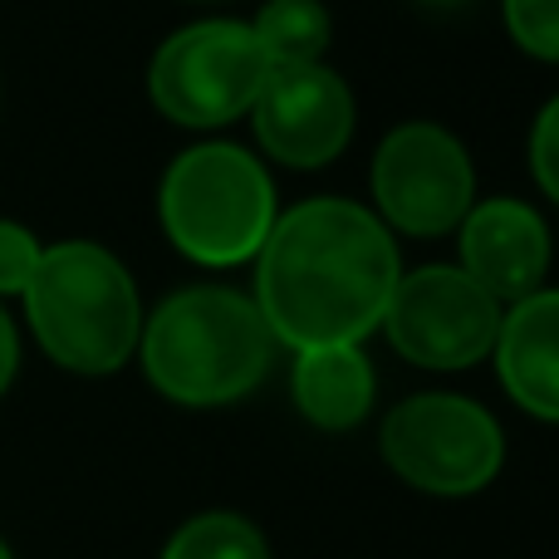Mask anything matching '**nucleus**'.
Segmentation results:
<instances>
[{
	"label": "nucleus",
	"instance_id": "9b49d317",
	"mask_svg": "<svg viewBox=\"0 0 559 559\" xmlns=\"http://www.w3.org/2000/svg\"><path fill=\"white\" fill-rule=\"evenodd\" d=\"M491 364L521 413L559 427V289L540 285L535 295L506 305Z\"/></svg>",
	"mask_w": 559,
	"mask_h": 559
},
{
	"label": "nucleus",
	"instance_id": "423d86ee",
	"mask_svg": "<svg viewBox=\"0 0 559 559\" xmlns=\"http://www.w3.org/2000/svg\"><path fill=\"white\" fill-rule=\"evenodd\" d=\"M265 74H271V59L251 20H192L157 45L147 94L167 123L216 133L251 114Z\"/></svg>",
	"mask_w": 559,
	"mask_h": 559
},
{
	"label": "nucleus",
	"instance_id": "6ab92c4d",
	"mask_svg": "<svg viewBox=\"0 0 559 559\" xmlns=\"http://www.w3.org/2000/svg\"><path fill=\"white\" fill-rule=\"evenodd\" d=\"M0 559H10V550H5V540H0Z\"/></svg>",
	"mask_w": 559,
	"mask_h": 559
},
{
	"label": "nucleus",
	"instance_id": "f8f14e48",
	"mask_svg": "<svg viewBox=\"0 0 559 559\" xmlns=\"http://www.w3.org/2000/svg\"><path fill=\"white\" fill-rule=\"evenodd\" d=\"M289 397L299 417L319 432H354L368 423L378 403V373L364 344H319L295 348L289 368Z\"/></svg>",
	"mask_w": 559,
	"mask_h": 559
},
{
	"label": "nucleus",
	"instance_id": "20e7f679",
	"mask_svg": "<svg viewBox=\"0 0 559 559\" xmlns=\"http://www.w3.org/2000/svg\"><path fill=\"white\" fill-rule=\"evenodd\" d=\"M157 216L177 251L202 271H236L261 255L280 202L265 163L241 143H197L173 157Z\"/></svg>",
	"mask_w": 559,
	"mask_h": 559
},
{
	"label": "nucleus",
	"instance_id": "dca6fc26",
	"mask_svg": "<svg viewBox=\"0 0 559 559\" xmlns=\"http://www.w3.org/2000/svg\"><path fill=\"white\" fill-rule=\"evenodd\" d=\"M45 246L35 241V231L20 222H0V295H25L29 275H35Z\"/></svg>",
	"mask_w": 559,
	"mask_h": 559
},
{
	"label": "nucleus",
	"instance_id": "7ed1b4c3",
	"mask_svg": "<svg viewBox=\"0 0 559 559\" xmlns=\"http://www.w3.org/2000/svg\"><path fill=\"white\" fill-rule=\"evenodd\" d=\"M25 314L39 348L84 378L118 373L143 338V295L128 265L98 241L45 246L25 285Z\"/></svg>",
	"mask_w": 559,
	"mask_h": 559
},
{
	"label": "nucleus",
	"instance_id": "6e6552de",
	"mask_svg": "<svg viewBox=\"0 0 559 559\" xmlns=\"http://www.w3.org/2000/svg\"><path fill=\"white\" fill-rule=\"evenodd\" d=\"M506 305L491 299L462 265H417L403 271L383 309V334L397 358L432 373H462L491 358Z\"/></svg>",
	"mask_w": 559,
	"mask_h": 559
},
{
	"label": "nucleus",
	"instance_id": "4468645a",
	"mask_svg": "<svg viewBox=\"0 0 559 559\" xmlns=\"http://www.w3.org/2000/svg\"><path fill=\"white\" fill-rule=\"evenodd\" d=\"M163 559H271V540L241 511H202L177 525Z\"/></svg>",
	"mask_w": 559,
	"mask_h": 559
},
{
	"label": "nucleus",
	"instance_id": "2eb2a0df",
	"mask_svg": "<svg viewBox=\"0 0 559 559\" xmlns=\"http://www.w3.org/2000/svg\"><path fill=\"white\" fill-rule=\"evenodd\" d=\"M515 49L540 64H559V0H501Z\"/></svg>",
	"mask_w": 559,
	"mask_h": 559
},
{
	"label": "nucleus",
	"instance_id": "0eeeda50",
	"mask_svg": "<svg viewBox=\"0 0 559 559\" xmlns=\"http://www.w3.org/2000/svg\"><path fill=\"white\" fill-rule=\"evenodd\" d=\"M373 216L397 236H452L476 202V167L466 143L432 118H413L383 133L368 167Z\"/></svg>",
	"mask_w": 559,
	"mask_h": 559
},
{
	"label": "nucleus",
	"instance_id": "f03ea898",
	"mask_svg": "<svg viewBox=\"0 0 559 559\" xmlns=\"http://www.w3.org/2000/svg\"><path fill=\"white\" fill-rule=\"evenodd\" d=\"M275 334L261 305L231 285H192L143 319V373L177 407H231L265 383Z\"/></svg>",
	"mask_w": 559,
	"mask_h": 559
},
{
	"label": "nucleus",
	"instance_id": "39448f33",
	"mask_svg": "<svg viewBox=\"0 0 559 559\" xmlns=\"http://www.w3.org/2000/svg\"><path fill=\"white\" fill-rule=\"evenodd\" d=\"M378 452L388 472L423 496H476L501 476L506 466V432L466 393H413L383 417Z\"/></svg>",
	"mask_w": 559,
	"mask_h": 559
},
{
	"label": "nucleus",
	"instance_id": "9d476101",
	"mask_svg": "<svg viewBox=\"0 0 559 559\" xmlns=\"http://www.w3.org/2000/svg\"><path fill=\"white\" fill-rule=\"evenodd\" d=\"M555 241L545 216L521 197H486L456 226V265L491 299L515 305L535 295L550 275Z\"/></svg>",
	"mask_w": 559,
	"mask_h": 559
},
{
	"label": "nucleus",
	"instance_id": "a211bd4d",
	"mask_svg": "<svg viewBox=\"0 0 559 559\" xmlns=\"http://www.w3.org/2000/svg\"><path fill=\"white\" fill-rule=\"evenodd\" d=\"M15 368H20V338H15V324H10V314L0 309V393L15 383Z\"/></svg>",
	"mask_w": 559,
	"mask_h": 559
},
{
	"label": "nucleus",
	"instance_id": "f257e3e1",
	"mask_svg": "<svg viewBox=\"0 0 559 559\" xmlns=\"http://www.w3.org/2000/svg\"><path fill=\"white\" fill-rule=\"evenodd\" d=\"M403 275L397 241L373 206L348 197H309L275 216L255 255V305L275 344H364Z\"/></svg>",
	"mask_w": 559,
	"mask_h": 559
},
{
	"label": "nucleus",
	"instance_id": "f3484780",
	"mask_svg": "<svg viewBox=\"0 0 559 559\" xmlns=\"http://www.w3.org/2000/svg\"><path fill=\"white\" fill-rule=\"evenodd\" d=\"M531 173L540 182V192L559 206V94L535 114L531 128Z\"/></svg>",
	"mask_w": 559,
	"mask_h": 559
},
{
	"label": "nucleus",
	"instance_id": "1a4fd4ad",
	"mask_svg": "<svg viewBox=\"0 0 559 559\" xmlns=\"http://www.w3.org/2000/svg\"><path fill=\"white\" fill-rule=\"evenodd\" d=\"M261 153L295 173H319L348 147L358 123L354 88L329 64H275L251 104Z\"/></svg>",
	"mask_w": 559,
	"mask_h": 559
},
{
	"label": "nucleus",
	"instance_id": "ddd939ff",
	"mask_svg": "<svg viewBox=\"0 0 559 559\" xmlns=\"http://www.w3.org/2000/svg\"><path fill=\"white\" fill-rule=\"evenodd\" d=\"M265 59L275 64H324L334 45V15L324 0H265L251 20Z\"/></svg>",
	"mask_w": 559,
	"mask_h": 559
}]
</instances>
